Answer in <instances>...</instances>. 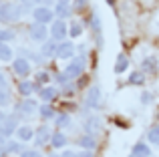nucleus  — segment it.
<instances>
[{"mask_svg":"<svg viewBox=\"0 0 159 157\" xmlns=\"http://www.w3.org/2000/svg\"><path fill=\"white\" fill-rule=\"evenodd\" d=\"M18 127H20L18 125V115H6L4 121L0 123V129H2L8 137L12 135V131H18Z\"/></svg>","mask_w":159,"mask_h":157,"instance_id":"8","label":"nucleus"},{"mask_svg":"<svg viewBox=\"0 0 159 157\" xmlns=\"http://www.w3.org/2000/svg\"><path fill=\"white\" fill-rule=\"evenodd\" d=\"M131 157H135V155H131Z\"/></svg>","mask_w":159,"mask_h":157,"instance_id":"46","label":"nucleus"},{"mask_svg":"<svg viewBox=\"0 0 159 157\" xmlns=\"http://www.w3.org/2000/svg\"><path fill=\"white\" fill-rule=\"evenodd\" d=\"M77 143L83 147V149H89V151L97 147V141H95V137H93L91 133H85V135H81V137L77 139Z\"/></svg>","mask_w":159,"mask_h":157,"instance_id":"13","label":"nucleus"},{"mask_svg":"<svg viewBox=\"0 0 159 157\" xmlns=\"http://www.w3.org/2000/svg\"><path fill=\"white\" fill-rule=\"evenodd\" d=\"M75 55V44L69 43V40H61V43L57 44V59H73Z\"/></svg>","mask_w":159,"mask_h":157,"instance_id":"7","label":"nucleus"},{"mask_svg":"<svg viewBox=\"0 0 159 157\" xmlns=\"http://www.w3.org/2000/svg\"><path fill=\"white\" fill-rule=\"evenodd\" d=\"M2 89H6V78H4V75L0 73V91Z\"/></svg>","mask_w":159,"mask_h":157,"instance_id":"40","label":"nucleus"},{"mask_svg":"<svg viewBox=\"0 0 159 157\" xmlns=\"http://www.w3.org/2000/svg\"><path fill=\"white\" fill-rule=\"evenodd\" d=\"M39 81L40 83H47L48 81V75H47V73H40V75H39Z\"/></svg>","mask_w":159,"mask_h":157,"instance_id":"41","label":"nucleus"},{"mask_svg":"<svg viewBox=\"0 0 159 157\" xmlns=\"http://www.w3.org/2000/svg\"><path fill=\"white\" fill-rule=\"evenodd\" d=\"M6 105H10V93L6 89H2L0 91V107H6Z\"/></svg>","mask_w":159,"mask_h":157,"instance_id":"29","label":"nucleus"},{"mask_svg":"<svg viewBox=\"0 0 159 157\" xmlns=\"http://www.w3.org/2000/svg\"><path fill=\"white\" fill-rule=\"evenodd\" d=\"M14 38V32L6 30V28H0V43H10Z\"/></svg>","mask_w":159,"mask_h":157,"instance_id":"27","label":"nucleus"},{"mask_svg":"<svg viewBox=\"0 0 159 157\" xmlns=\"http://www.w3.org/2000/svg\"><path fill=\"white\" fill-rule=\"evenodd\" d=\"M0 61H12V47H8V43H0Z\"/></svg>","mask_w":159,"mask_h":157,"instance_id":"20","label":"nucleus"},{"mask_svg":"<svg viewBox=\"0 0 159 157\" xmlns=\"http://www.w3.org/2000/svg\"><path fill=\"white\" fill-rule=\"evenodd\" d=\"M143 73H133L131 77H129V83H131V85H143Z\"/></svg>","mask_w":159,"mask_h":157,"instance_id":"30","label":"nucleus"},{"mask_svg":"<svg viewBox=\"0 0 159 157\" xmlns=\"http://www.w3.org/2000/svg\"><path fill=\"white\" fill-rule=\"evenodd\" d=\"M48 32H51V30H47V24H39V22H34L30 28H28V34H30V38H32V40H39V43L48 40Z\"/></svg>","mask_w":159,"mask_h":157,"instance_id":"4","label":"nucleus"},{"mask_svg":"<svg viewBox=\"0 0 159 157\" xmlns=\"http://www.w3.org/2000/svg\"><path fill=\"white\" fill-rule=\"evenodd\" d=\"M85 6H87V0H75V8L77 10H83Z\"/></svg>","mask_w":159,"mask_h":157,"instance_id":"37","label":"nucleus"},{"mask_svg":"<svg viewBox=\"0 0 159 157\" xmlns=\"http://www.w3.org/2000/svg\"><path fill=\"white\" fill-rule=\"evenodd\" d=\"M54 16H58L61 20H65L66 16H70V8H69V4H61V2H58V4H57V8H54Z\"/></svg>","mask_w":159,"mask_h":157,"instance_id":"22","label":"nucleus"},{"mask_svg":"<svg viewBox=\"0 0 159 157\" xmlns=\"http://www.w3.org/2000/svg\"><path fill=\"white\" fill-rule=\"evenodd\" d=\"M54 119H57V127H58V129H66V127L73 125V119H70L69 113H61V115H57Z\"/></svg>","mask_w":159,"mask_h":157,"instance_id":"18","label":"nucleus"},{"mask_svg":"<svg viewBox=\"0 0 159 157\" xmlns=\"http://www.w3.org/2000/svg\"><path fill=\"white\" fill-rule=\"evenodd\" d=\"M69 81H70V77L66 75L65 71L58 73V77H57V83H58V85H69Z\"/></svg>","mask_w":159,"mask_h":157,"instance_id":"32","label":"nucleus"},{"mask_svg":"<svg viewBox=\"0 0 159 157\" xmlns=\"http://www.w3.org/2000/svg\"><path fill=\"white\" fill-rule=\"evenodd\" d=\"M70 34H73V36H79V34H81V32H83V26H81V24H79V22H73V26H70Z\"/></svg>","mask_w":159,"mask_h":157,"instance_id":"34","label":"nucleus"},{"mask_svg":"<svg viewBox=\"0 0 159 157\" xmlns=\"http://www.w3.org/2000/svg\"><path fill=\"white\" fill-rule=\"evenodd\" d=\"M91 30H93L95 34V44H97L99 48L103 47V30H101V18H99L97 14H91Z\"/></svg>","mask_w":159,"mask_h":157,"instance_id":"9","label":"nucleus"},{"mask_svg":"<svg viewBox=\"0 0 159 157\" xmlns=\"http://www.w3.org/2000/svg\"><path fill=\"white\" fill-rule=\"evenodd\" d=\"M32 18L39 24L54 22V10H51V8H47V6H36L34 10H32Z\"/></svg>","mask_w":159,"mask_h":157,"instance_id":"3","label":"nucleus"},{"mask_svg":"<svg viewBox=\"0 0 159 157\" xmlns=\"http://www.w3.org/2000/svg\"><path fill=\"white\" fill-rule=\"evenodd\" d=\"M39 113H40V117H43L44 121H48V119H54V117H57V113H54V109H52L51 105H43V107L39 109Z\"/></svg>","mask_w":159,"mask_h":157,"instance_id":"25","label":"nucleus"},{"mask_svg":"<svg viewBox=\"0 0 159 157\" xmlns=\"http://www.w3.org/2000/svg\"><path fill=\"white\" fill-rule=\"evenodd\" d=\"M141 101H143V103H151V93H143Z\"/></svg>","mask_w":159,"mask_h":157,"instance_id":"39","label":"nucleus"},{"mask_svg":"<svg viewBox=\"0 0 159 157\" xmlns=\"http://www.w3.org/2000/svg\"><path fill=\"white\" fill-rule=\"evenodd\" d=\"M4 117H6V115H4V113H2V111H0V123H2V121H4Z\"/></svg>","mask_w":159,"mask_h":157,"instance_id":"42","label":"nucleus"},{"mask_svg":"<svg viewBox=\"0 0 159 157\" xmlns=\"http://www.w3.org/2000/svg\"><path fill=\"white\" fill-rule=\"evenodd\" d=\"M16 133H18V139L22 143H28L30 139H34V129H32V127H28V125H20Z\"/></svg>","mask_w":159,"mask_h":157,"instance_id":"12","label":"nucleus"},{"mask_svg":"<svg viewBox=\"0 0 159 157\" xmlns=\"http://www.w3.org/2000/svg\"><path fill=\"white\" fill-rule=\"evenodd\" d=\"M39 111V105H36L32 99H28V97H24L22 101H20V105H18V115L20 117H32V115Z\"/></svg>","mask_w":159,"mask_h":157,"instance_id":"5","label":"nucleus"},{"mask_svg":"<svg viewBox=\"0 0 159 157\" xmlns=\"http://www.w3.org/2000/svg\"><path fill=\"white\" fill-rule=\"evenodd\" d=\"M85 103L89 109H97L99 103H101V91H99L97 85H93L89 91H87V97H85Z\"/></svg>","mask_w":159,"mask_h":157,"instance_id":"10","label":"nucleus"},{"mask_svg":"<svg viewBox=\"0 0 159 157\" xmlns=\"http://www.w3.org/2000/svg\"><path fill=\"white\" fill-rule=\"evenodd\" d=\"M57 95H58L57 87H43V89H40V99H43V101H47V103H51Z\"/></svg>","mask_w":159,"mask_h":157,"instance_id":"17","label":"nucleus"},{"mask_svg":"<svg viewBox=\"0 0 159 157\" xmlns=\"http://www.w3.org/2000/svg\"><path fill=\"white\" fill-rule=\"evenodd\" d=\"M51 157H58V155H51Z\"/></svg>","mask_w":159,"mask_h":157,"instance_id":"45","label":"nucleus"},{"mask_svg":"<svg viewBox=\"0 0 159 157\" xmlns=\"http://www.w3.org/2000/svg\"><path fill=\"white\" fill-rule=\"evenodd\" d=\"M20 157H43V155H40L36 149H24L22 153H20Z\"/></svg>","mask_w":159,"mask_h":157,"instance_id":"33","label":"nucleus"},{"mask_svg":"<svg viewBox=\"0 0 159 157\" xmlns=\"http://www.w3.org/2000/svg\"><path fill=\"white\" fill-rule=\"evenodd\" d=\"M147 139H149V143H153V145H157V147H159V131L151 129V131L147 133Z\"/></svg>","mask_w":159,"mask_h":157,"instance_id":"31","label":"nucleus"},{"mask_svg":"<svg viewBox=\"0 0 159 157\" xmlns=\"http://www.w3.org/2000/svg\"><path fill=\"white\" fill-rule=\"evenodd\" d=\"M58 2H61V4H69V0H58Z\"/></svg>","mask_w":159,"mask_h":157,"instance_id":"43","label":"nucleus"},{"mask_svg":"<svg viewBox=\"0 0 159 157\" xmlns=\"http://www.w3.org/2000/svg\"><path fill=\"white\" fill-rule=\"evenodd\" d=\"M22 2V6H32V4H39L40 0H20Z\"/></svg>","mask_w":159,"mask_h":157,"instance_id":"38","label":"nucleus"},{"mask_svg":"<svg viewBox=\"0 0 159 157\" xmlns=\"http://www.w3.org/2000/svg\"><path fill=\"white\" fill-rule=\"evenodd\" d=\"M75 157H93V151L83 149V151H79V153H75Z\"/></svg>","mask_w":159,"mask_h":157,"instance_id":"36","label":"nucleus"},{"mask_svg":"<svg viewBox=\"0 0 159 157\" xmlns=\"http://www.w3.org/2000/svg\"><path fill=\"white\" fill-rule=\"evenodd\" d=\"M65 73L70 77V81L83 77V73H85V56H77V59H73L69 65H66Z\"/></svg>","mask_w":159,"mask_h":157,"instance_id":"2","label":"nucleus"},{"mask_svg":"<svg viewBox=\"0 0 159 157\" xmlns=\"http://www.w3.org/2000/svg\"><path fill=\"white\" fill-rule=\"evenodd\" d=\"M153 129H155V131H159V123H157V125H155V127H153Z\"/></svg>","mask_w":159,"mask_h":157,"instance_id":"44","label":"nucleus"},{"mask_svg":"<svg viewBox=\"0 0 159 157\" xmlns=\"http://www.w3.org/2000/svg\"><path fill=\"white\" fill-rule=\"evenodd\" d=\"M12 71H14L18 77H28L30 71H32V67H30V63H28L26 59H14L12 61Z\"/></svg>","mask_w":159,"mask_h":157,"instance_id":"11","label":"nucleus"},{"mask_svg":"<svg viewBox=\"0 0 159 157\" xmlns=\"http://www.w3.org/2000/svg\"><path fill=\"white\" fill-rule=\"evenodd\" d=\"M6 143H8V135L0 129V147H6Z\"/></svg>","mask_w":159,"mask_h":157,"instance_id":"35","label":"nucleus"},{"mask_svg":"<svg viewBox=\"0 0 159 157\" xmlns=\"http://www.w3.org/2000/svg\"><path fill=\"white\" fill-rule=\"evenodd\" d=\"M51 131L47 129V127H39V131H36L34 133V139H36V143H39V145H44V143L47 141H51Z\"/></svg>","mask_w":159,"mask_h":157,"instance_id":"15","label":"nucleus"},{"mask_svg":"<svg viewBox=\"0 0 159 157\" xmlns=\"http://www.w3.org/2000/svg\"><path fill=\"white\" fill-rule=\"evenodd\" d=\"M129 67V59L121 52L119 56H117V63H115V73L117 75H121V73H125V69Z\"/></svg>","mask_w":159,"mask_h":157,"instance_id":"19","label":"nucleus"},{"mask_svg":"<svg viewBox=\"0 0 159 157\" xmlns=\"http://www.w3.org/2000/svg\"><path fill=\"white\" fill-rule=\"evenodd\" d=\"M133 155L135 157H149L151 155V149H149V145L147 143H135V145H133Z\"/></svg>","mask_w":159,"mask_h":157,"instance_id":"16","label":"nucleus"},{"mask_svg":"<svg viewBox=\"0 0 159 157\" xmlns=\"http://www.w3.org/2000/svg\"><path fill=\"white\" fill-rule=\"evenodd\" d=\"M26 6L20 8L18 4H12V2H2L0 4V20L2 22H16L20 20V14Z\"/></svg>","mask_w":159,"mask_h":157,"instance_id":"1","label":"nucleus"},{"mask_svg":"<svg viewBox=\"0 0 159 157\" xmlns=\"http://www.w3.org/2000/svg\"><path fill=\"white\" fill-rule=\"evenodd\" d=\"M85 129H87V133L93 135V129L95 131L99 129V119L97 117H89V119H87V123H85Z\"/></svg>","mask_w":159,"mask_h":157,"instance_id":"26","label":"nucleus"},{"mask_svg":"<svg viewBox=\"0 0 159 157\" xmlns=\"http://www.w3.org/2000/svg\"><path fill=\"white\" fill-rule=\"evenodd\" d=\"M57 44L58 43H54V40H44L43 47H40V55L43 56H54L57 55Z\"/></svg>","mask_w":159,"mask_h":157,"instance_id":"14","label":"nucleus"},{"mask_svg":"<svg viewBox=\"0 0 159 157\" xmlns=\"http://www.w3.org/2000/svg\"><path fill=\"white\" fill-rule=\"evenodd\" d=\"M18 91H20V95L28 97V95H32V91H34V83H30V81H20L18 83Z\"/></svg>","mask_w":159,"mask_h":157,"instance_id":"24","label":"nucleus"},{"mask_svg":"<svg viewBox=\"0 0 159 157\" xmlns=\"http://www.w3.org/2000/svg\"><path fill=\"white\" fill-rule=\"evenodd\" d=\"M4 149H6L8 153H22V147H20L18 143H14V141H8Z\"/></svg>","mask_w":159,"mask_h":157,"instance_id":"28","label":"nucleus"},{"mask_svg":"<svg viewBox=\"0 0 159 157\" xmlns=\"http://www.w3.org/2000/svg\"><path fill=\"white\" fill-rule=\"evenodd\" d=\"M141 69H143L145 73H155V71H157V59H155V56H149V59H145L143 65H141Z\"/></svg>","mask_w":159,"mask_h":157,"instance_id":"23","label":"nucleus"},{"mask_svg":"<svg viewBox=\"0 0 159 157\" xmlns=\"http://www.w3.org/2000/svg\"><path fill=\"white\" fill-rule=\"evenodd\" d=\"M51 143H52V147L61 149V147H65V145H66V137L61 133V131H57V133H52V137H51Z\"/></svg>","mask_w":159,"mask_h":157,"instance_id":"21","label":"nucleus"},{"mask_svg":"<svg viewBox=\"0 0 159 157\" xmlns=\"http://www.w3.org/2000/svg\"><path fill=\"white\" fill-rule=\"evenodd\" d=\"M66 34H69V30H66L65 20L57 18V20L52 22V26H51V36H52V40L61 43V40H65V36H66Z\"/></svg>","mask_w":159,"mask_h":157,"instance_id":"6","label":"nucleus"}]
</instances>
